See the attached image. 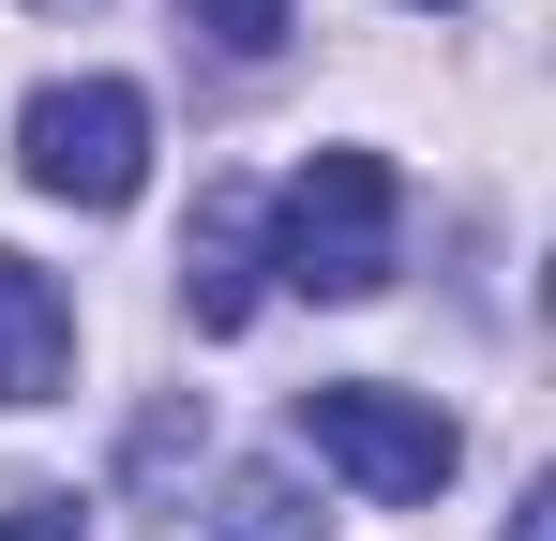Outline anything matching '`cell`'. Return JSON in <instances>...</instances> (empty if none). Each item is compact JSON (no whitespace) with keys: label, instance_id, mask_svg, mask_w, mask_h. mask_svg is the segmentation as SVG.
Masks as SVG:
<instances>
[{"label":"cell","instance_id":"1","mask_svg":"<svg viewBox=\"0 0 556 541\" xmlns=\"http://www.w3.org/2000/svg\"><path fill=\"white\" fill-rule=\"evenodd\" d=\"M391 226H406L391 151H316V166L256 211V256H271L301 301H376V286H391Z\"/></svg>","mask_w":556,"mask_h":541},{"label":"cell","instance_id":"2","mask_svg":"<svg viewBox=\"0 0 556 541\" xmlns=\"http://www.w3.org/2000/svg\"><path fill=\"white\" fill-rule=\"evenodd\" d=\"M15 166L61 211H136V180H151V90L136 76H46L15 105Z\"/></svg>","mask_w":556,"mask_h":541},{"label":"cell","instance_id":"3","mask_svg":"<svg viewBox=\"0 0 556 541\" xmlns=\"http://www.w3.org/2000/svg\"><path fill=\"white\" fill-rule=\"evenodd\" d=\"M301 451L346 466L362 496H437L466 466V422L437 391H391V376H316V391H301Z\"/></svg>","mask_w":556,"mask_h":541},{"label":"cell","instance_id":"4","mask_svg":"<svg viewBox=\"0 0 556 541\" xmlns=\"http://www.w3.org/2000/svg\"><path fill=\"white\" fill-rule=\"evenodd\" d=\"M76 391V301L0 241V406H61Z\"/></svg>","mask_w":556,"mask_h":541},{"label":"cell","instance_id":"5","mask_svg":"<svg viewBox=\"0 0 556 541\" xmlns=\"http://www.w3.org/2000/svg\"><path fill=\"white\" fill-rule=\"evenodd\" d=\"M256 286H271V256H256V196H211V226L181 241V316H195V331H241Z\"/></svg>","mask_w":556,"mask_h":541},{"label":"cell","instance_id":"6","mask_svg":"<svg viewBox=\"0 0 556 541\" xmlns=\"http://www.w3.org/2000/svg\"><path fill=\"white\" fill-rule=\"evenodd\" d=\"M211 541H331V512H316L286 466H226V481H211Z\"/></svg>","mask_w":556,"mask_h":541},{"label":"cell","instance_id":"7","mask_svg":"<svg viewBox=\"0 0 556 541\" xmlns=\"http://www.w3.org/2000/svg\"><path fill=\"white\" fill-rule=\"evenodd\" d=\"M181 30L226 46V61H271V46H286V0H181Z\"/></svg>","mask_w":556,"mask_h":541},{"label":"cell","instance_id":"8","mask_svg":"<svg viewBox=\"0 0 556 541\" xmlns=\"http://www.w3.org/2000/svg\"><path fill=\"white\" fill-rule=\"evenodd\" d=\"M0 541H91V512H76V496H15V512H0Z\"/></svg>","mask_w":556,"mask_h":541},{"label":"cell","instance_id":"9","mask_svg":"<svg viewBox=\"0 0 556 541\" xmlns=\"http://www.w3.org/2000/svg\"><path fill=\"white\" fill-rule=\"evenodd\" d=\"M46 15H76V0H46Z\"/></svg>","mask_w":556,"mask_h":541}]
</instances>
